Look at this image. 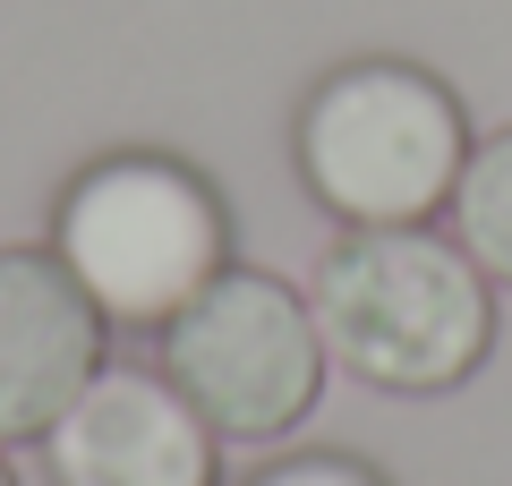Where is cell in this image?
Masks as SVG:
<instances>
[{
    "label": "cell",
    "mask_w": 512,
    "mask_h": 486,
    "mask_svg": "<svg viewBox=\"0 0 512 486\" xmlns=\"http://www.w3.org/2000/svg\"><path fill=\"white\" fill-rule=\"evenodd\" d=\"M444 214H453V239L478 256V273L495 290H512V128H495V137L470 145Z\"/></svg>",
    "instance_id": "52a82bcc"
},
{
    "label": "cell",
    "mask_w": 512,
    "mask_h": 486,
    "mask_svg": "<svg viewBox=\"0 0 512 486\" xmlns=\"http://www.w3.org/2000/svg\"><path fill=\"white\" fill-rule=\"evenodd\" d=\"M163 376L222 444H274L325 393V333L308 290L265 265H222L163 324Z\"/></svg>",
    "instance_id": "277c9868"
},
{
    "label": "cell",
    "mask_w": 512,
    "mask_h": 486,
    "mask_svg": "<svg viewBox=\"0 0 512 486\" xmlns=\"http://www.w3.org/2000/svg\"><path fill=\"white\" fill-rule=\"evenodd\" d=\"M52 256L111 324H171L231 265V205L197 162L120 145L60 188Z\"/></svg>",
    "instance_id": "3957f363"
},
{
    "label": "cell",
    "mask_w": 512,
    "mask_h": 486,
    "mask_svg": "<svg viewBox=\"0 0 512 486\" xmlns=\"http://www.w3.org/2000/svg\"><path fill=\"white\" fill-rule=\"evenodd\" d=\"M111 316L52 248H0V452L43 444L52 418L103 376Z\"/></svg>",
    "instance_id": "8992f818"
},
{
    "label": "cell",
    "mask_w": 512,
    "mask_h": 486,
    "mask_svg": "<svg viewBox=\"0 0 512 486\" xmlns=\"http://www.w3.org/2000/svg\"><path fill=\"white\" fill-rule=\"evenodd\" d=\"M0 486H18V469H9V461H0Z\"/></svg>",
    "instance_id": "9c48e42d"
},
{
    "label": "cell",
    "mask_w": 512,
    "mask_h": 486,
    "mask_svg": "<svg viewBox=\"0 0 512 486\" xmlns=\"http://www.w3.org/2000/svg\"><path fill=\"white\" fill-rule=\"evenodd\" d=\"M248 486H384V469L350 461V452H291V461L256 469Z\"/></svg>",
    "instance_id": "ba28073f"
},
{
    "label": "cell",
    "mask_w": 512,
    "mask_h": 486,
    "mask_svg": "<svg viewBox=\"0 0 512 486\" xmlns=\"http://www.w3.org/2000/svg\"><path fill=\"white\" fill-rule=\"evenodd\" d=\"M222 435L154 367H111L52 418L43 461L52 486H214Z\"/></svg>",
    "instance_id": "5b68a950"
},
{
    "label": "cell",
    "mask_w": 512,
    "mask_h": 486,
    "mask_svg": "<svg viewBox=\"0 0 512 486\" xmlns=\"http://www.w3.org/2000/svg\"><path fill=\"white\" fill-rule=\"evenodd\" d=\"M478 128L461 94L419 60H342L308 86L291 120V162L342 231L427 222L453 205Z\"/></svg>",
    "instance_id": "7a4b0ae2"
},
{
    "label": "cell",
    "mask_w": 512,
    "mask_h": 486,
    "mask_svg": "<svg viewBox=\"0 0 512 486\" xmlns=\"http://www.w3.org/2000/svg\"><path fill=\"white\" fill-rule=\"evenodd\" d=\"M325 359L376 393H453L495 350V282L436 222L342 231L308 273Z\"/></svg>",
    "instance_id": "6da1fadb"
}]
</instances>
